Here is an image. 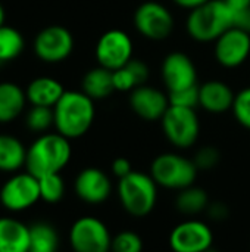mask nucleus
I'll return each instance as SVG.
<instances>
[{"instance_id": "nucleus-21", "label": "nucleus", "mask_w": 250, "mask_h": 252, "mask_svg": "<svg viewBox=\"0 0 250 252\" xmlns=\"http://www.w3.org/2000/svg\"><path fill=\"white\" fill-rule=\"evenodd\" d=\"M27 103V93L15 83H0V123H12L16 120Z\"/></svg>"}, {"instance_id": "nucleus-26", "label": "nucleus", "mask_w": 250, "mask_h": 252, "mask_svg": "<svg viewBox=\"0 0 250 252\" xmlns=\"http://www.w3.org/2000/svg\"><path fill=\"white\" fill-rule=\"evenodd\" d=\"M25 47L24 35L13 27H0V63L16 59Z\"/></svg>"}, {"instance_id": "nucleus-6", "label": "nucleus", "mask_w": 250, "mask_h": 252, "mask_svg": "<svg viewBox=\"0 0 250 252\" xmlns=\"http://www.w3.org/2000/svg\"><path fill=\"white\" fill-rule=\"evenodd\" d=\"M161 126L167 140L178 149L192 148L200 134V121L193 108L169 105Z\"/></svg>"}, {"instance_id": "nucleus-3", "label": "nucleus", "mask_w": 250, "mask_h": 252, "mask_svg": "<svg viewBox=\"0 0 250 252\" xmlns=\"http://www.w3.org/2000/svg\"><path fill=\"white\" fill-rule=\"evenodd\" d=\"M158 185L153 177L141 171H131L118 180L116 193L124 211L136 219L147 217L158 204Z\"/></svg>"}, {"instance_id": "nucleus-27", "label": "nucleus", "mask_w": 250, "mask_h": 252, "mask_svg": "<svg viewBox=\"0 0 250 252\" xmlns=\"http://www.w3.org/2000/svg\"><path fill=\"white\" fill-rule=\"evenodd\" d=\"M40 183V196L47 204H56L59 202L65 195V182L57 174H47L38 179Z\"/></svg>"}, {"instance_id": "nucleus-5", "label": "nucleus", "mask_w": 250, "mask_h": 252, "mask_svg": "<svg viewBox=\"0 0 250 252\" xmlns=\"http://www.w3.org/2000/svg\"><path fill=\"white\" fill-rule=\"evenodd\" d=\"M197 167L193 159L174 152L158 155L150 164V176L159 188L183 190L193 186L197 179Z\"/></svg>"}, {"instance_id": "nucleus-1", "label": "nucleus", "mask_w": 250, "mask_h": 252, "mask_svg": "<svg viewBox=\"0 0 250 252\" xmlns=\"http://www.w3.org/2000/svg\"><path fill=\"white\" fill-rule=\"evenodd\" d=\"M55 127L59 134L74 140L83 137L96 117L94 100L84 92L66 90L53 108Z\"/></svg>"}, {"instance_id": "nucleus-25", "label": "nucleus", "mask_w": 250, "mask_h": 252, "mask_svg": "<svg viewBox=\"0 0 250 252\" xmlns=\"http://www.w3.org/2000/svg\"><path fill=\"white\" fill-rule=\"evenodd\" d=\"M29 252H57V230L46 221H38L29 226Z\"/></svg>"}, {"instance_id": "nucleus-12", "label": "nucleus", "mask_w": 250, "mask_h": 252, "mask_svg": "<svg viewBox=\"0 0 250 252\" xmlns=\"http://www.w3.org/2000/svg\"><path fill=\"white\" fill-rule=\"evenodd\" d=\"M168 241L172 252H205L214 247V232L202 220H186L171 230Z\"/></svg>"}, {"instance_id": "nucleus-17", "label": "nucleus", "mask_w": 250, "mask_h": 252, "mask_svg": "<svg viewBox=\"0 0 250 252\" xmlns=\"http://www.w3.org/2000/svg\"><path fill=\"white\" fill-rule=\"evenodd\" d=\"M236 93L221 80H208L199 86V106L211 114H224L233 109Z\"/></svg>"}, {"instance_id": "nucleus-22", "label": "nucleus", "mask_w": 250, "mask_h": 252, "mask_svg": "<svg viewBox=\"0 0 250 252\" xmlns=\"http://www.w3.org/2000/svg\"><path fill=\"white\" fill-rule=\"evenodd\" d=\"M149 80V66L141 59L133 58L127 65L113 71V84L116 92L130 93Z\"/></svg>"}, {"instance_id": "nucleus-4", "label": "nucleus", "mask_w": 250, "mask_h": 252, "mask_svg": "<svg viewBox=\"0 0 250 252\" xmlns=\"http://www.w3.org/2000/svg\"><path fill=\"white\" fill-rule=\"evenodd\" d=\"M186 28L193 40L199 43H211L233 28V13L224 0H209L190 10Z\"/></svg>"}, {"instance_id": "nucleus-39", "label": "nucleus", "mask_w": 250, "mask_h": 252, "mask_svg": "<svg viewBox=\"0 0 250 252\" xmlns=\"http://www.w3.org/2000/svg\"><path fill=\"white\" fill-rule=\"evenodd\" d=\"M205 252H220V251H218V250H215V248L212 247V248H209V250H206V251H205Z\"/></svg>"}, {"instance_id": "nucleus-10", "label": "nucleus", "mask_w": 250, "mask_h": 252, "mask_svg": "<svg viewBox=\"0 0 250 252\" xmlns=\"http://www.w3.org/2000/svg\"><path fill=\"white\" fill-rule=\"evenodd\" d=\"M134 44L122 30H109L100 35L96 44V59L100 66L116 71L133 59Z\"/></svg>"}, {"instance_id": "nucleus-11", "label": "nucleus", "mask_w": 250, "mask_h": 252, "mask_svg": "<svg viewBox=\"0 0 250 252\" xmlns=\"http://www.w3.org/2000/svg\"><path fill=\"white\" fill-rule=\"evenodd\" d=\"M74 50V35L62 25L43 28L34 40V52L43 62L59 63L71 56Z\"/></svg>"}, {"instance_id": "nucleus-2", "label": "nucleus", "mask_w": 250, "mask_h": 252, "mask_svg": "<svg viewBox=\"0 0 250 252\" xmlns=\"http://www.w3.org/2000/svg\"><path fill=\"white\" fill-rule=\"evenodd\" d=\"M72 148L69 139L56 133H44L27 149L25 168L37 179L60 173L71 161Z\"/></svg>"}, {"instance_id": "nucleus-23", "label": "nucleus", "mask_w": 250, "mask_h": 252, "mask_svg": "<svg viewBox=\"0 0 250 252\" xmlns=\"http://www.w3.org/2000/svg\"><path fill=\"white\" fill-rule=\"evenodd\" d=\"M27 162L24 143L12 134H0V171L16 173Z\"/></svg>"}, {"instance_id": "nucleus-9", "label": "nucleus", "mask_w": 250, "mask_h": 252, "mask_svg": "<svg viewBox=\"0 0 250 252\" xmlns=\"http://www.w3.org/2000/svg\"><path fill=\"white\" fill-rule=\"evenodd\" d=\"M134 27L147 40L162 41L174 30V16L171 10L159 1H144L134 12Z\"/></svg>"}, {"instance_id": "nucleus-24", "label": "nucleus", "mask_w": 250, "mask_h": 252, "mask_svg": "<svg viewBox=\"0 0 250 252\" xmlns=\"http://www.w3.org/2000/svg\"><path fill=\"white\" fill-rule=\"evenodd\" d=\"M211 201L208 196V192L199 186H189L183 190H178L175 198V208L189 217L199 216L202 213H206Z\"/></svg>"}, {"instance_id": "nucleus-20", "label": "nucleus", "mask_w": 250, "mask_h": 252, "mask_svg": "<svg viewBox=\"0 0 250 252\" xmlns=\"http://www.w3.org/2000/svg\"><path fill=\"white\" fill-rule=\"evenodd\" d=\"M81 92H84L93 100L108 99L115 90L113 84V71L105 66H96L85 72L81 83Z\"/></svg>"}, {"instance_id": "nucleus-13", "label": "nucleus", "mask_w": 250, "mask_h": 252, "mask_svg": "<svg viewBox=\"0 0 250 252\" xmlns=\"http://www.w3.org/2000/svg\"><path fill=\"white\" fill-rule=\"evenodd\" d=\"M161 74L169 92H177L197 86V69L192 58L183 52H171L164 58Z\"/></svg>"}, {"instance_id": "nucleus-7", "label": "nucleus", "mask_w": 250, "mask_h": 252, "mask_svg": "<svg viewBox=\"0 0 250 252\" xmlns=\"http://www.w3.org/2000/svg\"><path fill=\"white\" fill-rule=\"evenodd\" d=\"M112 235L109 227L94 216H84L69 229V245L74 252H111Z\"/></svg>"}, {"instance_id": "nucleus-34", "label": "nucleus", "mask_w": 250, "mask_h": 252, "mask_svg": "<svg viewBox=\"0 0 250 252\" xmlns=\"http://www.w3.org/2000/svg\"><path fill=\"white\" fill-rule=\"evenodd\" d=\"M133 171V165L131 162L124 158V157H119L116 158L113 162H112V174L119 180V179H124L125 176H128L130 173Z\"/></svg>"}, {"instance_id": "nucleus-36", "label": "nucleus", "mask_w": 250, "mask_h": 252, "mask_svg": "<svg viewBox=\"0 0 250 252\" xmlns=\"http://www.w3.org/2000/svg\"><path fill=\"white\" fill-rule=\"evenodd\" d=\"M231 13H239L242 10H246L250 7V0H224Z\"/></svg>"}, {"instance_id": "nucleus-38", "label": "nucleus", "mask_w": 250, "mask_h": 252, "mask_svg": "<svg viewBox=\"0 0 250 252\" xmlns=\"http://www.w3.org/2000/svg\"><path fill=\"white\" fill-rule=\"evenodd\" d=\"M4 18H6V15H4V9H3V6H1V3H0V27H3V25H4Z\"/></svg>"}, {"instance_id": "nucleus-31", "label": "nucleus", "mask_w": 250, "mask_h": 252, "mask_svg": "<svg viewBox=\"0 0 250 252\" xmlns=\"http://www.w3.org/2000/svg\"><path fill=\"white\" fill-rule=\"evenodd\" d=\"M168 99H169V105H172V106L196 109V106H199V84L189 87V89L169 92Z\"/></svg>"}, {"instance_id": "nucleus-8", "label": "nucleus", "mask_w": 250, "mask_h": 252, "mask_svg": "<svg viewBox=\"0 0 250 252\" xmlns=\"http://www.w3.org/2000/svg\"><path fill=\"white\" fill-rule=\"evenodd\" d=\"M40 196V183L31 173H16L0 189V204L10 213H22L34 207Z\"/></svg>"}, {"instance_id": "nucleus-15", "label": "nucleus", "mask_w": 250, "mask_h": 252, "mask_svg": "<svg viewBox=\"0 0 250 252\" xmlns=\"http://www.w3.org/2000/svg\"><path fill=\"white\" fill-rule=\"evenodd\" d=\"M75 195L85 204L99 205L106 202L112 195V182L109 176L96 167L81 170L74 182Z\"/></svg>"}, {"instance_id": "nucleus-37", "label": "nucleus", "mask_w": 250, "mask_h": 252, "mask_svg": "<svg viewBox=\"0 0 250 252\" xmlns=\"http://www.w3.org/2000/svg\"><path fill=\"white\" fill-rule=\"evenodd\" d=\"M172 1H174L177 6L183 7V9L193 10V9H196V7H199V6L205 4V3L209 1V0H172Z\"/></svg>"}, {"instance_id": "nucleus-29", "label": "nucleus", "mask_w": 250, "mask_h": 252, "mask_svg": "<svg viewBox=\"0 0 250 252\" xmlns=\"http://www.w3.org/2000/svg\"><path fill=\"white\" fill-rule=\"evenodd\" d=\"M144 242L141 236L133 230H122L112 238L111 252H143Z\"/></svg>"}, {"instance_id": "nucleus-14", "label": "nucleus", "mask_w": 250, "mask_h": 252, "mask_svg": "<svg viewBox=\"0 0 250 252\" xmlns=\"http://www.w3.org/2000/svg\"><path fill=\"white\" fill-rule=\"evenodd\" d=\"M217 62L228 69L239 68L250 56V34L236 27L225 31L214 47Z\"/></svg>"}, {"instance_id": "nucleus-30", "label": "nucleus", "mask_w": 250, "mask_h": 252, "mask_svg": "<svg viewBox=\"0 0 250 252\" xmlns=\"http://www.w3.org/2000/svg\"><path fill=\"white\" fill-rule=\"evenodd\" d=\"M233 115L237 123L250 130V87H246L236 93V99L233 103Z\"/></svg>"}, {"instance_id": "nucleus-28", "label": "nucleus", "mask_w": 250, "mask_h": 252, "mask_svg": "<svg viewBox=\"0 0 250 252\" xmlns=\"http://www.w3.org/2000/svg\"><path fill=\"white\" fill-rule=\"evenodd\" d=\"M27 127L34 133H44L52 126H55L53 108L47 106H32L25 118Z\"/></svg>"}, {"instance_id": "nucleus-16", "label": "nucleus", "mask_w": 250, "mask_h": 252, "mask_svg": "<svg viewBox=\"0 0 250 252\" xmlns=\"http://www.w3.org/2000/svg\"><path fill=\"white\" fill-rule=\"evenodd\" d=\"M130 108L144 121H161L169 108L168 94L156 87L143 84L130 92Z\"/></svg>"}, {"instance_id": "nucleus-33", "label": "nucleus", "mask_w": 250, "mask_h": 252, "mask_svg": "<svg viewBox=\"0 0 250 252\" xmlns=\"http://www.w3.org/2000/svg\"><path fill=\"white\" fill-rule=\"evenodd\" d=\"M206 214H208V216L211 217V220H214V221H224V220L228 219L230 210H228V207H227L224 202L217 201V202H211V204H209V207H208V210H206Z\"/></svg>"}, {"instance_id": "nucleus-18", "label": "nucleus", "mask_w": 250, "mask_h": 252, "mask_svg": "<svg viewBox=\"0 0 250 252\" xmlns=\"http://www.w3.org/2000/svg\"><path fill=\"white\" fill-rule=\"evenodd\" d=\"M29 226L10 217H0V252H29Z\"/></svg>"}, {"instance_id": "nucleus-19", "label": "nucleus", "mask_w": 250, "mask_h": 252, "mask_svg": "<svg viewBox=\"0 0 250 252\" xmlns=\"http://www.w3.org/2000/svg\"><path fill=\"white\" fill-rule=\"evenodd\" d=\"M66 90L57 81L56 78L52 77H38L34 78L25 93H27V100L32 106H47V108H55V105L60 100Z\"/></svg>"}, {"instance_id": "nucleus-32", "label": "nucleus", "mask_w": 250, "mask_h": 252, "mask_svg": "<svg viewBox=\"0 0 250 252\" xmlns=\"http://www.w3.org/2000/svg\"><path fill=\"white\" fill-rule=\"evenodd\" d=\"M220 159H221V154L215 146H203L196 152L193 162L199 171H209L220 164Z\"/></svg>"}, {"instance_id": "nucleus-35", "label": "nucleus", "mask_w": 250, "mask_h": 252, "mask_svg": "<svg viewBox=\"0 0 250 252\" xmlns=\"http://www.w3.org/2000/svg\"><path fill=\"white\" fill-rule=\"evenodd\" d=\"M233 27L250 34V7L233 15Z\"/></svg>"}]
</instances>
